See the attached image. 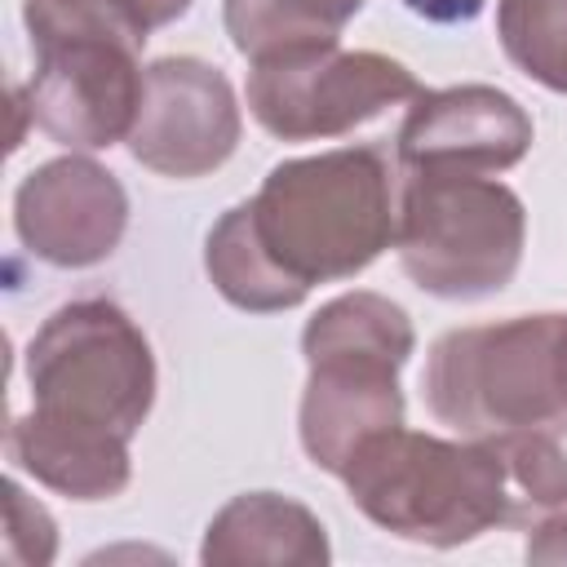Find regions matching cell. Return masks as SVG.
Here are the masks:
<instances>
[{
    "mask_svg": "<svg viewBox=\"0 0 567 567\" xmlns=\"http://www.w3.org/2000/svg\"><path fill=\"white\" fill-rule=\"evenodd\" d=\"M399 226V173L381 146H337L275 164L257 195L226 208L204 239L213 288L248 315H279L315 284L354 279Z\"/></svg>",
    "mask_w": 567,
    "mask_h": 567,
    "instance_id": "cell-1",
    "label": "cell"
},
{
    "mask_svg": "<svg viewBox=\"0 0 567 567\" xmlns=\"http://www.w3.org/2000/svg\"><path fill=\"white\" fill-rule=\"evenodd\" d=\"M341 483L368 523L430 549L523 523L496 439H439L394 425L350 456Z\"/></svg>",
    "mask_w": 567,
    "mask_h": 567,
    "instance_id": "cell-2",
    "label": "cell"
},
{
    "mask_svg": "<svg viewBox=\"0 0 567 567\" xmlns=\"http://www.w3.org/2000/svg\"><path fill=\"white\" fill-rule=\"evenodd\" d=\"M412 350L416 328L408 310L381 292L354 288L310 315L301 332L310 377L297 408V434L323 474L341 478L368 439L403 425L408 403L399 372Z\"/></svg>",
    "mask_w": 567,
    "mask_h": 567,
    "instance_id": "cell-3",
    "label": "cell"
},
{
    "mask_svg": "<svg viewBox=\"0 0 567 567\" xmlns=\"http://www.w3.org/2000/svg\"><path fill=\"white\" fill-rule=\"evenodd\" d=\"M35 71L22 89L27 115L66 151L128 142L142 106L137 53L146 35L111 0H27Z\"/></svg>",
    "mask_w": 567,
    "mask_h": 567,
    "instance_id": "cell-4",
    "label": "cell"
},
{
    "mask_svg": "<svg viewBox=\"0 0 567 567\" xmlns=\"http://www.w3.org/2000/svg\"><path fill=\"white\" fill-rule=\"evenodd\" d=\"M527 248L523 199L487 173H408L399 186L394 252L403 275L443 301H483L509 288Z\"/></svg>",
    "mask_w": 567,
    "mask_h": 567,
    "instance_id": "cell-5",
    "label": "cell"
},
{
    "mask_svg": "<svg viewBox=\"0 0 567 567\" xmlns=\"http://www.w3.org/2000/svg\"><path fill=\"white\" fill-rule=\"evenodd\" d=\"M35 412L133 439L155 408V354L146 332L111 297L58 306L27 341Z\"/></svg>",
    "mask_w": 567,
    "mask_h": 567,
    "instance_id": "cell-6",
    "label": "cell"
},
{
    "mask_svg": "<svg viewBox=\"0 0 567 567\" xmlns=\"http://www.w3.org/2000/svg\"><path fill=\"white\" fill-rule=\"evenodd\" d=\"M558 328L563 315L545 310L443 332L421 372L430 416L461 439H496L567 412L554 372Z\"/></svg>",
    "mask_w": 567,
    "mask_h": 567,
    "instance_id": "cell-7",
    "label": "cell"
},
{
    "mask_svg": "<svg viewBox=\"0 0 567 567\" xmlns=\"http://www.w3.org/2000/svg\"><path fill=\"white\" fill-rule=\"evenodd\" d=\"M416 93L421 84L399 58L341 49V40L275 53L248 71V111L279 142L346 137Z\"/></svg>",
    "mask_w": 567,
    "mask_h": 567,
    "instance_id": "cell-8",
    "label": "cell"
},
{
    "mask_svg": "<svg viewBox=\"0 0 567 567\" xmlns=\"http://www.w3.org/2000/svg\"><path fill=\"white\" fill-rule=\"evenodd\" d=\"M244 133L239 97L221 66L177 53L142 71V106L128 133V155L177 182L217 173Z\"/></svg>",
    "mask_w": 567,
    "mask_h": 567,
    "instance_id": "cell-9",
    "label": "cell"
},
{
    "mask_svg": "<svg viewBox=\"0 0 567 567\" xmlns=\"http://www.w3.org/2000/svg\"><path fill=\"white\" fill-rule=\"evenodd\" d=\"M13 230L44 266L89 270L120 248L128 230V195L111 168L71 151L35 164L18 182Z\"/></svg>",
    "mask_w": 567,
    "mask_h": 567,
    "instance_id": "cell-10",
    "label": "cell"
},
{
    "mask_svg": "<svg viewBox=\"0 0 567 567\" xmlns=\"http://www.w3.org/2000/svg\"><path fill=\"white\" fill-rule=\"evenodd\" d=\"M532 115L496 84L421 89L399 124L394 151L408 173H505L532 151Z\"/></svg>",
    "mask_w": 567,
    "mask_h": 567,
    "instance_id": "cell-11",
    "label": "cell"
},
{
    "mask_svg": "<svg viewBox=\"0 0 567 567\" xmlns=\"http://www.w3.org/2000/svg\"><path fill=\"white\" fill-rule=\"evenodd\" d=\"M133 439L58 421L44 412H22L9 421L4 452L18 470H27L40 487L71 501H111L133 478Z\"/></svg>",
    "mask_w": 567,
    "mask_h": 567,
    "instance_id": "cell-12",
    "label": "cell"
},
{
    "mask_svg": "<svg viewBox=\"0 0 567 567\" xmlns=\"http://www.w3.org/2000/svg\"><path fill=\"white\" fill-rule=\"evenodd\" d=\"M199 563L208 567H328L332 545L315 509L284 492H239L204 527Z\"/></svg>",
    "mask_w": 567,
    "mask_h": 567,
    "instance_id": "cell-13",
    "label": "cell"
},
{
    "mask_svg": "<svg viewBox=\"0 0 567 567\" xmlns=\"http://www.w3.org/2000/svg\"><path fill=\"white\" fill-rule=\"evenodd\" d=\"M368 0H221L230 44L248 58H275L306 44H337Z\"/></svg>",
    "mask_w": 567,
    "mask_h": 567,
    "instance_id": "cell-14",
    "label": "cell"
},
{
    "mask_svg": "<svg viewBox=\"0 0 567 567\" xmlns=\"http://www.w3.org/2000/svg\"><path fill=\"white\" fill-rule=\"evenodd\" d=\"M496 447L505 456V474L523 518L567 509V412L496 434Z\"/></svg>",
    "mask_w": 567,
    "mask_h": 567,
    "instance_id": "cell-15",
    "label": "cell"
},
{
    "mask_svg": "<svg viewBox=\"0 0 567 567\" xmlns=\"http://www.w3.org/2000/svg\"><path fill=\"white\" fill-rule=\"evenodd\" d=\"M505 58L549 93H567V0H496Z\"/></svg>",
    "mask_w": 567,
    "mask_h": 567,
    "instance_id": "cell-16",
    "label": "cell"
},
{
    "mask_svg": "<svg viewBox=\"0 0 567 567\" xmlns=\"http://www.w3.org/2000/svg\"><path fill=\"white\" fill-rule=\"evenodd\" d=\"M4 509H9V532H4V558L9 563H27V567H44L58 554V527L49 518V509L40 501H31L22 492V483H4Z\"/></svg>",
    "mask_w": 567,
    "mask_h": 567,
    "instance_id": "cell-17",
    "label": "cell"
},
{
    "mask_svg": "<svg viewBox=\"0 0 567 567\" xmlns=\"http://www.w3.org/2000/svg\"><path fill=\"white\" fill-rule=\"evenodd\" d=\"M527 563H567V509H554L549 518H540L523 545Z\"/></svg>",
    "mask_w": 567,
    "mask_h": 567,
    "instance_id": "cell-18",
    "label": "cell"
},
{
    "mask_svg": "<svg viewBox=\"0 0 567 567\" xmlns=\"http://www.w3.org/2000/svg\"><path fill=\"white\" fill-rule=\"evenodd\" d=\"M142 35H151V31H159V27H168V22H177L195 0H111Z\"/></svg>",
    "mask_w": 567,
    "mask_h": 567,
    "instance_id": "cell-19",
    "label": "cell"
},
{
    "mask_svg": "<svg viewBox=\"0 0 567 567\" xmlns=\"http://www.w3.org/2000/svg\"><path fill=\"white\" fill-rule=\"evenodd\" d=\"M416 18L439 22V27H456V22H474L483 13L487 0H403Z\"/></svg>",
    "mask_w": 567,
    "mask_h": 567,
    "instance_id": "cell-20",
    "label": "cell"
},
{
    "mask_svg": "<svg viewBox=\"0 0 567 567\" xmlns=\"http://www.w3.org/2000/svg\"><path fill=\"white\" fill-rule=\"evenodd\" d=\"M554 372H558V399L567 408V315H563V328H558V350H554Z\"/></svg>",
    "mask_w": 567,
    "mask_h": 567,
    "instance_id": "cell-21",
    "label": "cell"
}]
</instances>
